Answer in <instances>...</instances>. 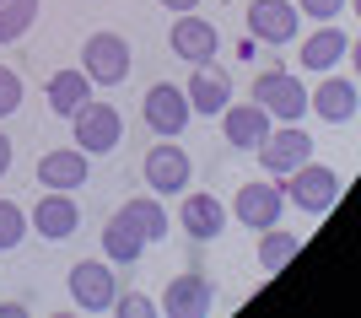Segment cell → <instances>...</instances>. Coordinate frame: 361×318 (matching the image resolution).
Instances as JSON below:
<instances>
[{
	"mask_svg": "<svg viewBox=\"0 0 361 318\" xmlns=\"http://www.w3.org/2000/svg\"><path fill=\"white\" fill-rule=\"evenodd\" d=\"M248 103H259L270 119H281V124H297L302 114H307V87H302L291 71L270 65V71L254 76V97H248Z\"/></svg>",
	"mask_w": 361,
	"mask_h": 318,
	"instance_id": "6da1fadb",
	"label": "cell"
},
{
	"mask_svg": "<svg viewBox=\"0 0 361 318\" xmlns=\"http://www.w3.org/2000/svg\"><path fill=\"white\" fill-rule=\"evenodd\" d=\"M81 71H87L92 87H119L130 76V44L119 32H92L87 49H81Z\"/></svg>",
	"mask_w": 361,
	"mask_h": 318,
	"instance_id": "7a4b0ae2",
	"label": "cell"
},
{
	"mask_svg": "<svg viewBox=\"0 0 361 318\" xmlns=\"http://www.w3.org/2000/svg\"><path fill=\"white\" fill-rule=\"evenodd\" d=\"M286 178H291L286 183V200H297L302 211H313V216H324L334 200H340V173H334V167H318L313 157H307L302 167H291Z\"/></svg>",
	"mask_w": 361,
	"mask_h": 318,
	"instance_id": "3957f363",
	"label": "cell"
},
{
	"mask_svg": "<svg viewBox=\"0 0 361 318\" xmlns=\"http://www.w3.org/2000/svg\"><path fill=\"white\" fill-rule=\"evenodd\" d=\"M232 211H238V221L248 232H264V227L281 221V211H286V189L270 183V178H248L238 189V200H232Z\"/></svg>",
	"mask_w": 361,
	"mask_h": 318,
	"instance_id": "277c9868",
	"label": "cell"
},
{
	"mask_svg": "<svg viewBox=\"0 0 361 318\" xmlns=\"http://www.w3.org/2000/svg\"><path fill=\"white\" fill-rule=\"evenodd\" d=\"M71 124H75V146H81L87 157H103V152H114V146L124 140V119H119L114 103H87Z\"/></svg>",
	"mask_w": 361,
	"mask_h": 318,
	"instance_id": "5b68a950",
	"label": "cell"
},
{
	"mask_svg": "<svg viewBox=\"0 0 361 318\" xmlns=\"http://www.w3.org/2000/svg\"><path fill=\"white\" fill-rule=\"evenodd\" d=\"M254 152H259V162H264V173L286 178L291 167H302L307 157H313V140H307V130H302V124H281V130L270 124V135L259 140Z\"/></svg>",
	"mask_w": 361,
	"mask_h": 318,
	"instance_id": "8992f818",
	"label": "cell"
},
{
	"mask_svg": "<svg viewBox=\"0 0 361 318\" xmlns=\"http://www.w3.org/2000/svg\"><path fill=\"white\" fill-rule=\"evenodd\" d=\"M71 297L87 313H103V307H114V297H119V281H114V270H108L103 259H75L71 264Z\"/></svg>",
	"mask_w": 361,
	"mask_h": 318,
	"instance_id": "52a82bcc",
	"label": "cell"
},
{
	"mask_svg": "<svg viewBox=\"0 0 361 318\" xmlns=\"http://www.w3.org/2000/svg\"><path fill=\"white\" fill-rule=\"evenodd\" d=\"M211 302H216V281L205 270H183V275H173L167 281V291H162V307L173 318H200V313H211Z\"/></svg>",
	"mask_w": 361,
	"mask_h": 318,
	"instance_id": "ba28073f",
	"label": "cell"
},
{
	"mask_svg": "<svg viewBox=\"0 0 361 318\" xmlns=\"http://www.w3.org/2000/svg\"><path fill=\"white\" fill-rule=\"evenodd\" d=\"M189 97H183V87H173V81H157V87L146 92V124L157 130L162 140L183 135V124H189Z\"/></svg>",
	"mask_w": 361,
	"mask_h": 318,
	"instance_id": "9c48e42d",
	"label": "cell"
},
{
	"mask_svg": "<svg viewBox=\"0 0 361 318\" xmlns=\"http://www.w3.org/2000/svg\"><path fill=\"white\" fill-rule=\"evenodd\" d=\"M92 178V162H87V152L81 146H54V152H44L38 157V183L44 189H81V183Z\"/></svg>",
	"mask_w": 361,
	"mask_h": 318,
	"instance_id": "30bf717a",
	"label": "cell"
},
{
	"mask_svg": "<svg viewBox=\"0 0 361 318\" xmlns=\"http://www.w3.org/2000/svg\"><path fill=\"white\" fill-rule=\"evenodd\" d=\"M216 49H221V32H216L205 16L178 11V22H173V54L189 60V65H205V60H216Z\"/></svg>",
	"mask_w": 361,
	"mask_h": 318,
	"instance_id": "8fae6325",
	"label": "cell"
},
{
	"mask_svg": "<svg viewBox=\"0 0 361 318\" xmlns=\"http://www.w3.org/2000/svg\"><path fill=\"white\" fill-rule=\"evenodd\" d=\"M297 6H286V0H254L248 6V32H254L259 44H291L297 38Z\"/></svg>",
	"mask_w": 361,
	"mask_h": 318,
	"instance_id": "7c38bea8",
	"label": "cell"
},
{
	"mask_svg": "<svg viewBox=\"0 0 361 318\" xmlns=\"http://www.w3.org/2000/svg\"><path fill=\"white\" fill-rule=\"evenodd\" d=\"M27 221H32L38 232H44L49 243H65L75 227H81V211H75V200L65 195V189H49V195H44V200H38V205L27 211Z\"/></svg>",
	"mask_w": 361,
	"mask_h": 318,
	"instance_id": "4fadbf2b",
	"label": "cell"
},
{
	"mask_svg": "<svg viewBox=\"0 0 361 318\" xmlns=\"http://www.w3.org/2000/svg\"><path fill=\"white\" fill-rule=\"evenodd\" d=\"M183 97H189V108L195 114H221L226 103H232V76H226L221 65H195V76H189V87H183Z\"/></svg>",
	"mask_w": 361,
	"mask_h": 318,
	"instance_id": "5bb4252c",
	"label": "cell"
},
{
	"mask_svg": "<svg viewBox=\"0 0 361 318\" xmlns=\"http://www.w3.org/2000/svg\"><path fill=\"white\" fill-rule=\"evenodd\" d=\"M221 130H226V146L254 152L259 140L270 135V114H264L259 103H226L221 108Z\"/></svg>",
	"mask_w": 361,
	"mask_h": 318,
	"instance_id": "9a60e30c",
	"label": "cell"
},
{
	"mask_svg": "<svg viewBox=\"0 0 361 318\" xmlns=\"http://www.w3.org/2000/svg\"><path fill=\"white\" fill-rule=\"evenodd\" d=\"M146 183L157 189V195H178V189H189V157H183V146H151L146 152Z\"/></svg>",
	"mask_w": 361,
	"mask_h": 318,
	"instance_id": "2e32d148",
	"label": "cell"
},
{
	"mask_svg": "<svg viewBox=\"0 0 361 318\" xmlns=\"http://www.w3.org/2000/svg\"><path fill=\"white\" fill-rule=\"evenodd\" d=\"M178 221H183V232H189L195 243H211V238L226 232V205L216 195H189L183 211H178Z\"/></svg>",
	"mask_w": 361,
	"mask_h": 318,
	"instance_id": "e0dca14e",
	"label": "cell"
},
{
	"mask_svg": "<svg viewBox=\"0 0 361 318\" xmlns=\"http://www.w3.org/2000/svg\"><path fill=\"white\" fill-rule=\"evenodd\" d=\"M307 108H318L329 124H350L356 119V81L350 76H329L313 97H307Z\"/></svg>",
	"mask_w": 361,
	"mask_h": 318,
	"instance_id": "ac0fdd59",
	"label": "cell"
},
{
	"mask_svg": "<svg viewBox=\"0 0 361 318\" xmlns=\"http://www.w3.org/2000/svg\"><path fill=\"white\" fill-rule=\"evenodd\" d=\"M87 103H92V81H87V71H54V76H49V108H54V114L75 119Z\"/></svg>",
	"mask_w": 361,
	"mask_h": 318,
	"instance_id": "d6986e66",
	"label": "cell"
},
{
	"mask_svg": "<svg viewBox=\"0 0 361 318\" xmlns=\"http://www.w3.org/2000/svg\"><path fill=\"white\" fill-rule=\"evenodd\" d=\"M103 248H108V259H114V264H135V259H140V248H146V232L130 221V211H114V216H108Z\"/></svg>",
	"mask_w": 361,
	"mask_h": 318,
	"instance_id": "ffe728a7",
	"label": "cell"
},
{
	"mask_svg": "<svg viewBox=\"0 0 361 318\" xmlns=\"http://www.w3.org/2000/svg\"><path fill=\"white\" fill-rule=\"evenodd\" d=\"M345 54H350V38L340 27H318L313 38L302 44V65H307V71H334Z\"/></svg>",
	"mask_w": 361,
	"mask_h": 318,
	"instance_id": "44dd1931",
	"label": "cell"
},
{
	"mask_svg": "<svg viewBox=\"0 0 361 318\" xmlns=\"http://www.w3.org/2000/svg\"><path fill=\"white\" fill-rule=\"evenodd\" d=\"M38 22V0H0V44H16Z\"/></svg>",
	"mask_w": 361,
	"mask_h": 318,
	"instance_id": "7402d4cb",
	"label": "cell"
},
{
	"mask_svg": "<svg viewBox=\"0 0 361 318\" xmlns=\"http://www.w3.org/2000/svg\"><path fill=\"white\" fill-rule=\"evenodd\" d=\"M297 259V232H275V227H264V243H259V264L264 270H281V264H291Z\"/></svg>",
	"mask_w": 361,
	"mask_h": 318,
	"instance_id": "603a6c76",
	"label": "cell"
},
{
	"mask_svg": "<svg viewBox=\"0 0 361 318\" xmlns=\"http://www.w3.org/2000/svg\"><path fill=\"white\" fill-rule=\"evenodd\" d=\"M124 211H130V221H135V227L146 232V243L167 238V211H162V205H157V200H151V195L130 200V205H124Z\"/></svg>",
	"mask_w": 361,
	"mask_h": 318,
	"instance_id": "cb8c5ba5",
	"label": "cell"
},
{
	"mask_svg": "<svg viewBox=\"0 0 361 318\" xmlns=\"http://www.w3.org/2000/svg\"><path fill=\"white\" fill-rule=\"evenodd\" d=\"M22 238H27V211L16 200H0V254H11Z\"/></svg>",
	"mask_w": 361,
	"mask_h": 318,
	"instance_id": "d4e9b609",
	"label": "cell"
},
{
	"mask_svg": "<svg viewBox=\"0 0 361 318\" xmlns=\"http://www.w3.org/2000/svg\"><path fill=\"white\" fill-rule=\"evenodd\" d=\"M22 108V76H16L11 65H0V119Z\"/></svg>",
	"mask_w": 361,
	"mask_h": 318,
	"instance_id": "484cf974",
	"label": "cell"
},
{
	"mask_svg": "<svg viewBox=\"0 0 361 318\" xmlns=\"http://www.w3.org/2000/svg\"><path fill=\"white\" fill-rule=\"evenodd\" d=\"M114 307H119L124 318H151V313H157V302H151V297H140V291H124V297H114Z\"/></svg>",
	"mask_w": 361,
	"mask_h": 318,
	"instance_id": "4316f807",
	"label": "cell"
},
{
	"mask_svg": "<svg viewBox=\"0 0 361 318\" xmlns=\"http://www.w3.org/2000/svg\"><path fill=\"white\" fill-rule=\"evenodd\" d=\"M340 11H345V0H302V16H318V22H329Z\"/></svg>",
	"mask_w": 361,
	"mask_h": 318,
	"instance_id": "83f0119b",
	"label": "cell"
},
{
	"mask_svg": "<svg viewBox=\"0 0 361 318\" xmlns=\"http://www.w3.org/2000/svg\"><path fill=\"white\" fill-rule=\"evenodd\" d=\"M6 167H11V140L0 135V178H6Z\"/></svg>",
	"mask_w": 361,
	"mask_h": 318,
	"instance_id": "f1b7e54d",
	"label": "cell"
},
{
	"mask_svg": "<svg viewBox=\"0 0 361 318\" xmlns=\"http://www.w3.org/2000/svg\"><path fill=\"white\" fill-rule=\"evenodd\" d=\"M162 6H167V11H195L200 0H162Z\"/></svg>",
	"mask_w": 361,
	"mask_h": 318,
	"instance_id": "f546056e",
	"label": "cell"
}]
</instances>
